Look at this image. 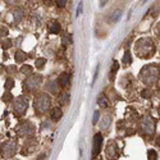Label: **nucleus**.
Returning a JSON list of instances; mask_svg holds the SVG:
<instances>
[{"mask_svg": "<svg viewBox=\"0 0 160 160\" xmlns=\"http://www.w3.org/2000/svg\"><path fill=\"white\" fill-rule=\"evenodd\" d=\"M27 108H28V101L26 98H17L14 104H13V112H14L16 115L21 117L26 112H27Z\"/></svg>", "mask_w": 160, "mask_h": 160, "instance_id": "39448f33", "label": "nucleus"}, {"mask_svg": "<svg viewBox=\"0 0 160 160\" xmlns=\"http://www.w3.org/2000/svg\"><path fill=\"white\" fill-rule=\"evenodd\" d=\"M24 58H26V54H24L22 50H18V51L16 52V60H17V62H22Z\"/></svg>", "mask_w": 160, "mask_h": 160, "instance_id": "412c9836", "label": "nucleus"}, {"mask_svg": "<svg viewBox=\"0 0 160 160\" xmlns=\"http://www.w3.org/2000/svg\"><path fill=\"white\" fill-rule=\"evenodd\" d=\"M99 117H100V112H99V110H96V112H95V114H94V124H96V122L99 121Z\"/></svg>", "mask_w": 160, "mask_h": 160, "instance_id": "c85d7f7f", "label": "nucleus"}, {"mask_svg": "<svg viewBox=\"0 0 160 160\" xmlns=\"http://www.w3.org/2000/svg\"><path fill=\"white\" fill-rule=\"evenodd\" d=\"M48 88H49V91L52 92V94H57V92H58V86H57V83L54 81H50L48 83Z\"/></svg>", "mask_w": 160, "mask_h": 160, "instance_id": "f3484780", "label": "nucleus"}, {"mask_svg": "<svg viewBox=\"0 0 160 160\" xmlns=\"http://www.w3.org/2000/svg\"><path fill=\"white\" fill-rule=\"evenodd\" d=\"M101 148H102V136L101 133H96L94 136V145H92V158L94 159L100 154Z\"/></svg>", "mask_w": 160, "mask_h": 160, "instance_id": "9d476101", "label": "nucleus"}, {"mask_svg": "<svg viewBox=\"0 0 160 160\" xmlns=\"http://www.w3.org/2000/svg\"><path fill=\"white\" fill-rule=\"evenodd\" d=\"M82 8H83V3H82V2H79V4H78V8H77V16H79V14H81Z\"/></svg>", "mask_w": 160, "mask_h": 160, "instance_id": "cd10ccee", "label": "nucleus"}, {"mask_svg": "<svg viewBox=\"0 0 160 160\" xmlns=\"http://www.w3.org/2000/svg\"><path fill=\"white\" fill-rule=\"evenodd\" d=\"M51 105V100L48 94H38L35 99V109L38 114H42L48 112V109Z\"/></svg>", "mask_w": 160, "mask_h": 160, "instance_id": "7ed1b4c3", "label": "nucleus"}, {"mask_svg": "<svg viewBox=\"0 0 160 160\" xmlns=\"http://www.w3.org/2000/svg\"><path fill=\"white\" fill-rule=\"evenodd\" d=\"M140 77H141L142 82H143L145 85L151 86V85L156 83L158 78H159V69H158V67L154 65V64L143 67V69L141 71Z\"/></svg>", "mask_w": 160, "mask_h": 160, "instance_id": "f03ea898", "label": "nucleus"}, {"mask_svg": "<svg viewBox=\"0 0 160 160\" xmlns=\"http://www.w3.org/2000/svg\"><path fill=\"white\" fill-rule=\"evenodd\" d=\"M108 3V0H100V7L102 8V7H105V4Z\"/></svg>", "mask_w": 160, "mask_h": 160, "instance_id": "2f4dec72", "label": "nucleus"}, {"mask_svg": "<svg viewBox=\"0 0 160 160\" xmlns=\"http://www.w3.org/2000/svg\"><path fill=\"white\" fill-rule=\"evenodd\" d=\"M98 102H99L100 106H102V108H106V106H108V101H106V99L104 96H100L99 100H98Z\"/></svg>", "mask_w": 160, "mask_h": 160, "instance_id": "5701e85b", "label": "nucleus"}, {"mask_svg": "<svg viewBox=\"0 0 160 160\" xmlns=\"http://www.w3.org/2000/svg\"><path fill=\"white\" fill-rule=\"evenodd\" d=\"M148 160H158V152L155 150H148Z\"/></svg>", "mask_w": 160, "mask_h": 160, "instance_id": "6ab92c4d", "label": "nucleus"}, {"mask_svg": "<svg viewBox=\"0 0 160 160\" xmlns=\"http://www.w3.org/2000/svg\"><path fill=\"white\" fill-rule=\"evenodd\" d=\"M17 152V145L12 141H7L0 146V154L4 158H13Z\"/></svg>", "mask_w": 160, "mask_h": 160, "instance_id": "423d86ee", "label": "nucleus"}, {"mask_svg": "<svg viewBox=\"0 0 160 160\" xmlns=\"http://www.w3.org/2000/svg\"><path fill=\"white\" fill-rule=\"evenodd\" d=\"M121 17H122V9H117V10H114L113 12V14H112V22H118L119 19H121Z\"/></svg>", "mask_w": 160, "mask_h": 160, "instance_id": "ddd939ff", "label": "nucleus"}, {"mask_svg": "<svg viewBox=\"0 0 160 160\" xmlns=\"http://www.w3.org/2000/svg\"><path fill=\"white\" fill-rule=\"evenodd\" d=\"M12 99H13V96H12L10 92H5V94L3 95V101H5V102H10Z\"/></svg>", "mask_w": 160, "mask_h": 160, "instance_id": "a878e982", "label": "nucleus"}, {"mask_svg": "<svg viewBox=\"0 0 160 160\" xmlns=\"http://www.w3.org/2000/svg\"><path fill=\"white\" fill-rule=\"evenodd\" d=\"M146 2H148V0H142V3H146Z\"/></svg>", "mask_w": 160, "mask_h": 160, "instance_id": "72a5a7b5", "label": "nucleus"}, {"mask_svg": "<svg viewBox=\"0 0 160 160\" xmlns=\"http://www.w3.org/2000/svg\"><path fill=\"white\" fill-rule=\"evenodd\" d=\"M123 63H124V64H131V54H129V51H126V52H124Z\"/></svg>", "mask_w": 160, "mask_h": 160, "instance_id": "b1692460", "label": "nucleus"}, {"mask_svg": "<svg viewBox=\"0 0 160 160\" xmlns=\"http://www.w3.org/2000/svg\"><path fill=\"white\" fill-rule=\"evenodd\" d=\"M45 158H46V156H45V154H41V155H40V156L37 158V160H45Z\"/></svg>", "mask_w": 160, "mask_h": 160, "instance_id": "473e14b6", "label": "nucleus"}, {"mask_svg": "<svg viewBox=\"0 0 160 160\" xmlns=\"http://www.w3.org/2000/svg\"><path fill=\"white\" fill-rule=\"evenodd\" d=\"M155 131V122L150 117H145L142 121L140 122V132L143 135H149L151 136Z\"/></svg>", "mask_w": 160, "mask_h": 160, "instance_id": "20e7f679", "label": "nucleus"}, {"mask_svg": "<svg viewBox=\"0 0 160 160\" xmlns=\"http://www.w3.org/2000/svg\"><path fill=\"white\" fill-rule=\"evenodd\" d=\"M13 16H14V21L18 22V21L22 19V17L24 16V13H23V10H22L21 8H17V9L14 10V13H13Z\"/></svg>", "mask_w": 160, "mask_h": 160, "instance_id": "4468645a", "label": "nucleus"}, {"mask_svg": "<svg viewBox=\"0 0 160 160\" xmlns=\"http://www.w3.org/2000/svg\"><path fill=\"white\" fill-rule=\"evenodd\" d=\"M105 156L108 158V160H117L119 158V149L115 142H109L108 146H106L105 150Z\"/></svg>", "mask_w": 160, "mask_h": 160, "instance_id": "0eeeda50", "label": "nucleus"}, {"mask_svg": "<svg viewBox=\"0 0 160 160\" xmlns=\"http://www.w3.org/2000/svg\"><path fill=\"white\" fill-rule=\"evenodd\" d=\"M118 69H119V64H118L117 62H113L112 71H110V81H113V79H114V76H115V73L118 72Z\"/></svg>", "mask_w": 160, "mask_h": 160, "instance_id": "dca6fc26", "label": "nucleus"}, {"mask_svg": "<svg viewBox=\"0 0 160 160\" xmlns=\"http://www.w3.org/2000/svg\"><path fill=\"white\" fill-rule=\"evenodd\" d=\"M59 101H60V104H68L69 102V95L68 94H65V92H63V94L60 95V98H59Z\"/></svg>", "mask_w": 160, "mask_h": 160, "instance_id": "a211bd4d", "label": "nucleus"}, {"mask_svg": "<svg viewBox=\"0 0 160 160\" xmlns=\"http://www.w3.org/2000/svg\"><path fill=\"white\" fill-rule=\"evenodd\" d=\"M33 132H35V126L28 121L22 122L18 126V133L21 136H31L33 135Z\"/></svg>", "mask_w": 160, "mask_h": 160, "instance_id": "6e6552de", "label": "nucleus"}, {"mask_svg": "<svg viewBox=\"0 0 160 160\" xmlns=\"http://www.w3.org/2000/svg\"><path fill=\"white\" fill-rule=\"evenodd\" d=\"M57 4H58L59 8H63V7H65V4H67V0H57Z\"/></svg>", "mask_w": 160, "mask_h": 160, "instance_id": "bb28decb", "label": "nucleus"}, {"mask_svg": "<svg viewBox=\"0 0 160 160\" xmlns=\"http://www.w3.org/2000/svg\"><path fill=\"white\" fill-rule=\"evenodd\" d=\"M45 63H46V59H45V58L37 59V60L35 62V64H36V68H38V69H42V67L45 65Z\"/></svg>", "mask_w": 160, "mask_h": 160, "instance_id": "aec40b11", "label": "nucleus"}, {"mask_svg": "<svg viewBox=\"0 0 160 160\" xmlns=\"http://www.w3.org/2000/svg\"><path fill=\"white\" fill-rule=\"evenodd\" d=\"M21 72H22V73H26V74H28V73L32 72V67H30V65H23V67H22V69H21Z\"/></svg>", "mask_w": 160, "mask_h": 160, "instance_id": "393cba45", "label": "nucleus"}, {"mask_svg": "<svg viewBox=\"0 0 160 160\" xmlns=\"http://www.w3.org/2000/svg\"><path fill=\"white\" fill-rule=\"evenodd\" d=\"M69 82H71V76L68 73H62L59 77V85L62 87H65L69 85Z\"/></svg>", "mask_w": 160, "mask_h": 160, "instance_id": "9b49d317", "label": "nucleus"}, {"mask_svg": "<svg viewBox=\"0 0 160 160\" xmlns=\"http://www.w3.org/2000/svg\"><path fill=\"white\" fill-rule=\"evenodd\" d=\"M142 96H143V98H150V96H151V92L148 91V90H145V91L142 92Z\"/></svg>", "mask_w": 160, "mask_h": 160, "instance_id": "c756f323", "label": "nucleus"}, {"mask_svg": "<svg viewBox=\"0 0 160 160\" xmlns=\"http://www.w3.org/2000/svg\"><path fill=\"white\" fill-rule=\"evenodd\" d=\"M62 117H63V112H62L59 108L52 109V112H51V119H52V121L58 122V121H60Z\"/></svg>", "mask_w": 160, "mask_h": 160, "instance_id": "f8f14e48", "label": "nucleus"}, {"mask_svg": "<svg viewBox=\"0 0 160 160\" xmlns=\"http://www.w3.org/2000/svg\"><path fill=\"white\" fill-rule=\"evenodd\" d=\"M60 30H62V27H60V24L58 22L51 23V26H50V32L51 33H59Z\"/></svg>", "mask_w": 160, "mask_h": 160, "instance_id": "2eb2a0df", "label": "nucleus"}, {"mask_svg": "<svg viewBox=\"0 0 160 160\" xmlns=\"http://www.w3.org/2000/svg\"><path fill=\"white\" fill-rule=\"evenodd\" d=\"M135 51L141 59H146L155 52V45L152 42V40L148 37H142L137 40V42L135 45Z\"/></svg>", "mask_w": 160, "mask_h": 160, "instance_id": "f257e3e1", "label": "nucleus"}, {"mask_svg": "<svg viewBox=\"0 0 160 160\" xmlns=\"http://www.w3.org/2000/svg\"><path fill=\"white\" fill-rule=\"evenodd\" d=\"M3 46H4V49H8L10 46V41H9V40H7V41L3 44Z\"/></svg>", "mask_w": 160, "mask_h": 160, "instance_id": "7c9ffc66", "label": "nucleus"}, {"mask_svg": "<svg viewBox=\"0 0 160 160\" xmlns=\"http://www.w3.org/2000/svg\"><path fill=\"white\" fill-rule=\"evenodd\" d=\"M42 82V77L40 74H35V76H31L30 78H27L24 81V86L27 87L28 90H33V88H37Z\"/></svg>", "mask_w": 160, "mask_h": 160, "instance_id": "1a4fd4ad", "label": "nucleus"}, {"mask_svg": "<svg viewBox=\"0 0 160 160\" xmlns=\"http://www.w3.org/2000/svg\"><path fill=\"white\" fill-rule=\"evenodd\" d=\"M13 86H14V79H13V78H8L7 82H5V88L7 90H10Z\"/></svg>", "mask_w": 160, "mask_h": 160, "instance_id": "4be33fe9", "label": "nucleus"}]
</instances>
